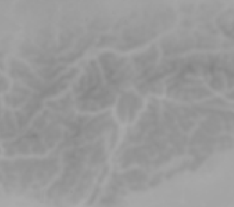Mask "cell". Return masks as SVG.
I'll return each instance as SVG.
<instances>
[{"instance_id":"cell-1","label":"cell","mask_w":234,"mask_h":207,"mask_svg":"<svg viewBox=\"0 0 234 207\" xmlns=\"http://www.w3.org/2000/svg\"><path fill=\"white\" fill-rule=\"evenodd\" d=\"M45 122H46L45 115H40V117H38L36 120L34 121V126L35 127H37V128H41L45 124Z\"/></svg>"}]
</instances>
